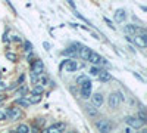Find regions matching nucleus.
<instances>
[{
  "instance_id": "nucleus-1",
  "label": "nucleus",
  "mask_w": 147,
  "mask_h": 133,
  "mask_svg": "<svg viewBox=\"0 0 147 133\" xmlns=\"http://www.w3.org/2000/svg\"><path fill=\"white\" fill-rule=\"evenodd\" d=\"M124 101V95L122 92H113L109 95V99H107V104L112 110H116V108L121 105V102Z\"/></svg>"
},
{
  "instance_id": "nucleus-2",
  "label": "nucleus",
  "mask_w": 147,
  "mask_h": 133,
  "mask_svg": "<svg viewBox=\"0 0 147 133\" xmlns=\"http://www.w3.org/2000/svg\"><path fill=\"white\" fill-rule=\"evenodd\" d=\"M60 68L65 70L66 72H74V71H77V70L80 68V64H78L77 61H72V59H66V61L62 62Z\"/></svg>"
},
{
  "instance_id": "nucleus-3",
  "label": "nucleus",
  "mask_w": 147,
  "mask_h": 133,
  "mask_svg": "<svg viewBox=\"0 0 147 133\" xmlns=\"http://www.w3.org/2000/svg\"><path fill=\"white\" fill-rule=\"evenodd\" d=\"M96 127L99 130V133H110L112 132V123L109 120H100V121H97Z\"/></svg>"
},
{
  "instance_id": "nucleus-4",
  "label": "nucleus",
  "mask_w": 147,
  "mask_h": 133,
  "mask_svg": "<svg viewBox=\"0 0 147 133\" xmlns=\"http://www.w3.org/2000/svg\"><path fill=\"white\" fill-rule=\"evenodd\" d=\"M124 33H127L128 35L129 34H134L136 35L137 33H141V34H146V30L138 27V25H134V24H127V25H124Z\"/></svg>"
},
{
  "instance_id": "nucleus-5",
  "label": "nucleus",
  "mask_w": 147,
  "mask_h": 133,
  "mask_svg": "<svg viewBox=\"0 0 147 133\" xmlns=\"http://www.w3.org/2000/svg\"><path fill=\"white\" fill-rule=\"evenodd\" d=\"M21 115H22L21 110H19V108H15V106H9L7 110H6V113H5V117L13 120V121H15V120H18Z\"/></svg>"
},
{
  "instance_id": "nucleus-6",
  "label": "nucleus",
  "mask_w": 147,
  "mask_h": 133,
  "mask_svg": "<svg viewBox=\"0 0 147 133\" xmlns=\"http://www.w3.org/2000/svg\"><path fill=\"white\" fill-rule=\"evenodd\" d=\"M43 70H44V64H43V61H40V59H35V61L31 64V71H32L34 76H40L43 72Z\"/></svg>"
},
{
  "instance_id": "nucleus-7",
  "label": "nucleus",
  "mask_w": 147,
  "mask_h": 133,
  "mask_svg": "<svg viewBox=\"0 0 147 133\" xmlns=\"http://www.w3.org/2000/svg\"><path fill=\"white\" fill-rule=\"evenodd\" d=\"M65 127H66L65 123L59 121V123H55V124H52V126H49L47 130H46V133H62V132L65 130Z\"/></svg>"
},
{
  "instance_id": "nucleus-8",
  "label": "nucleus",
  "mask_w": 147,
  "mask_h": 133,
  "mask_svg": "<svg viewBox=\"0 0 147 133\" xmlns=\"http://www.w3.org/2000/svg\"><path fill=\"white\" fill-rule=\"evenodd\" d=\"M125 123L131 127V129H140L144 126V123H141L137 117H127L125 118Z\"/></svg>"
},
{
  "instance_id": "nucleus-9",
  "label": "nucleus",
  "mask_w": 147,
  "mask_h": 133,
  "mask_svg": "<svg viewBox=\"0 0 147 133\" xmlns=\"http://www.w3.org/2000/svg\"><path fill=\"white\" fill-rule=\"evenodd\" d=\"M132 43H136L140 47H146L147 46V34H141V35H136L132 39Z\"/></svg>"
},
{
  "instance_id": "nucleus-10",
  "label": "nucleus",
  "mask_w": 147,
  "mask_h": 133,
  "mask_svg": "<svg viewBox=\"0 0 147 133\" xmlns=\"http://www.w3.org/2000/svg\"><path fill=\"white\" fill-rule=\"evenodd\" d=\"M91 102H93V106H102L103 102H105V98L102 93H94L91 95Z\"/></svg>"
},
{
  "instance_id": "nucleus-11",
  "label": "nucleus",
  "mask_w": 147,
  "mask_h": 133,
  "mask_svg": "<svg viewBox=\"0 0 147 133\" xmlns=\"http://www.w3.org/2000/svg\"><path fill=\"white\" fill-rule=\"evenodd\" d=\"M113 18H115L116 22H124L125 18H127V12H125V9H116Z\"/></svg>"
},
{
  "instance_id": "nucleus-12",
  "label": "nucleus",
  "mask_w": 147,
  "mask_h": 133,
  "mask_svg": "<svg viewBox=\"0 0 147 133\" xmlns=\"http://www.w3.org/2000/svg\"><path fill=\"white\" fill-rule=\"evenodd\" d=\"M91 49L88 46H82L81 49H80V52H78V55L82 58V59H85V61H88V58H90V55H91Z\"/></svg>"
},
{
  "instance_id": "nucleus-13",
  "label": "nucleus",
  "mask_w": 147,
  "mask_h": 133,
  "mask_svg": "<svg viewBox=\"0 0 147 133\" xmlns=\"http://www.w3.org/2000/svg\"><path fill=\"white\" fill-rule=\"evenodd\" d=\"M97 77H99V81L100 83H107V81L112 80V74L107 72V71H100V74L97 76Z\"/></svg>"
},
{
  "instance_id": "nucleus-14",
  "label": "nucleus",
  "mask_w": 147,
  "mask_h": 133,
  "mask_svg": "<svg viewBox=\"0 0 147 133\" xmlns=\"http://www.w3.org/2000/svg\"><path fill=\"white\" fill-rule=\"evenodd\" d=\"M88 61L91 62V64H99L100 61H102V58H100V55L99 53H96V52H91V55H90V58H88Z\"/></svg>"
},
{
  "instance_id": "nucleus-15",
  "label": "nucleus",
  "mask_w": 147,
  "mask_h": 133,
  "mask_svg": "<svg viewBox=\"0 0 147 133\" xmlns=\"http://www.w3.org/2000/svg\"><path fill=\"white\" fill-rule=\"evenodd\" d=\"M16 104L21 105V106H30V105H31V102L28 101L27 96H22V98H16Z\"/></svg>"
},
{
  "instance_id": "nucleus-16",
  "label": "nucleus",
  "mask_w": 147,
  "mask_h": 133,
  "mask_svg": "<svg viewBox=\"0 0 147 133\" xmlns=\"http://www.w3.org/2000/svg\"><path fill=\"white\" fill-rule=\"evenodd\" d=\"M27 98H28V101H30L31 104H38V102H41V96H40V95L31 93V96H27Z\"/></svg>"
},
{
  "instance_id": "nucleus-17",
  "label": "nucleus",
  "mask_w": 147,
  "mask_h": 133,
  "mask_svg": "<svg viewBox=\"0 0 147 133\" xmlns=\"http://www.w3.org/2000/svg\"><path fill=\"white\" fill-rule=\"evenodd\" d=\"M138 120L141 123H146L147 121V115H146V111H144V106L140 108V111H138Z\"/></svg>"
},
{
  "instance_id": "nucleus-18",
  "label": "nucleus",
  "mask_w": 147,
  "mask_h": 133,
  "mask_svg": "<svg viewBox=\"0 0 147 133\" xmlns=\"http://www.w3.org/2000/svg\"><path fill=\"white\" fill-rule=\"evenodd\" d=\"M81 98H84V99L91 98V89H82L81 87Z\"/></svg>"
},
{
  "instance_id": "nucleus-19",
  "label": "nucleus",
  "mask_w": 147,
  "mask_h": 133,
  "mask_svg": "<svg viewBox=\"0 0 147 133\" xmlns=\"http://www.w3.org/2000/svg\"><path fill=\"white\" fill-rule=\"evenodd\" d=\"M87 114L88 115H91V117H97V114H99V111H97V108H94V106H87Z\"/></svg>"
},
{
  "instance_id": "nucleus-20",
  "label": "nucleus",
  "mask_w": 147,
  "mask_h": 133,
  "mask_svg": "<svg viewBox=\"0 0 147 133\" xmlns=\"http://www.w3.org/2000/svg\"><path fill=\"white\" fill-rule=\"evenodd\" d=\"M87 81H90V78H88V76H80L78 78H77V84H85Z\"/></svg>"
},
{
  "instance_id": "nucleus-21",
  "label": "nucleus",
  "mask_w": 147,
  "mask_h": 133,
  "mask_svg": "<svg viewBox=\"0 0 147 133\" xmlns=\"http://www.w3.org/2000/svg\"><path fill=\"white\" fill-rule=\"evenodd\" d=\"M28 132H30V129L27 124H19L16 129V133H28Z\"/></svg>"
},
{
  "instance_id": "nucleus-22",
  "label": "nucleus",
  "mask_w": 147,
  "mask_h": 133,
  "mask_svg": "<svg viewBox=\"0 0 147 133\" xmlns=\"http://www.w3.org/2000/svg\"><path fill=\"white\" fill-rule=\"evenodd\" d=\"M6 59H9L10 62H16V61H18V56H16L15 53H12V52H7V53H6Z\"/></svg>"
},
{
  "instance_id": "nucleus-23",
  "label": "nucleus",
  "mask_w": 147,
  "mask_h": 133,
  "mask_svg": "<svg viewBox=\"0 0 147 133\" xmlns=\"http://www.w3.org/2000/svg\"><path fill=\"white\" fill-rule=\"evenodd\" d=\"M27 92H28V87H27V86H22V87L16 92V95L19 96V98H22V96H25V93H27Z\"/></svg>"
},
{
  "instance_id": "nucleus-24",
  "label": "nucleus",
  "mask_w": 147,
  "mask_h": 133,
  "mask_svg": "<svg viewBox=\"0 0 147 133\" xmlns=\"http://www.w3.org/2000/svg\"><path fill=\"white\" fill-rule=\"evenodd\" d=\"M43 92H44V87H41V86H35L34 89H32V93L34 95H43Z\"/></svg>"
},
{
  "instance_id": "nucleus-25",
  "label": "nucleus",
  "mask_w": 147,
  "mask_h": 133,
  "mask_svg": "<svg viewBox=\"0 0 147 133\" xmlns=\"http://www.w3.org/2000/svg\"><path fill=\"white\" fill-rule=\"evenodd\" d=\"M24 50H25V52H31L32 50V44L27 40V42H24Z\"/></svg>"
},
{
  "instance_id": "nucleus-26",
  "label": "nucleus",
  "mask_w": 147,
  "mask_h": 133,
  "mask_svg": "<svg viewBox=\"0 0 147 133\" xmlns=\"http://www.w3.org/2000/svg\"><path fill=\"white\" fill-rule=\"evenodd\" d=\"M90 74H91V76H99V74H100V68H99V67H93V68L90 70Z\"/></svg>"
},
{
  "instance_id": "nucleus-27",
  "label": "nucleus",
  "mask_w": 147,
  "mask_h": 133,
  "mask_svg": "<svg viewBox=\"0 0 147 133\" xmlns=\"http://www.w3.org/2000/svg\"><path fill=\"white\" fill-rule=\"evenodd\" d=\"M105 22H106V24H107V25H109L110 28H112V30H115V25L112 24V21H110L109 18H105Z\"/></svg>"
},
{
  "instance_id": "nucleus-28",
  "label": "nucleus",
  "mask_w": 147,
  "mask_h": 133,
  "mask_svg": "<svg viewBox=\"0 0 147 133\" xmlns=\"http://www.w3.org/2000/svg\"><path fill=\"white\" fill-rule=\"evenodd\" d=\"M12 40H13V42H16V43L22 42V39H21V35H18V34H15V35H12Z\"/></svg>"
},
{
  "instance_id": "nucleus-29",
  "label": "nucleus",
  "mask_w": 147,
  "mask_h": 133,
  "mask_svg": "<svg viewBox=\"0 0 147 133\" xmlns=\"http://www.w3.org/2000/svg\"><path fill=\"white\" fill-rule=\"evenodd\" d=\"M81 87H82V89H91V81H87L85 84H82Z\"/></svg>"
},
{
  "instance_id": "nucleus-30",
  "label": "nucleus",
  "mask_w": 147,
  "mask_h": 133,
  "mask_svg": "<svg viewBox=\"0 0 147 133\" xmlns=\"http://www.w3.org/2000/svg\"><path fill=\"white\" fill-rule=\"evenodd\" d=\"M44 121H46L44 118H38V121H37V126H35V127H38V126H43V124H44Z\"/></svg>"
},
{
  "instance_id": "nucleus-31",
  "label": "nucleus",
  "mask_w": 147,
  "mask_h": 133,
  "mask_svg": "<svg viewBox=\"0 0 147 133\" xmlns=\"http://www.w3.org/2000/svg\"><path fill=\"white\" fill-rule=\"evenodd\" d=\"M5 89H6V83L0 80V92H2V90H5Z\"/></svg>"
},
{
  "instance_id": "nucleus-32",
  "label": "nucleus",
  "mask_w": 147,
  "mask_h": 133,
  "mask_svg": "<svg viewBox=\"0 0 147 133\" xmlns=\"http://www.w3.org/2000/svg\"><path fill=\"white\" fill-rule=\"evenodd\" d=\"M43 46H44V49H46V50H50V43H49V42H44Z\"/></svg>"
},
{
  "instance_id": "nucleus-33",
  "label": "nucleus",
  "mask_w": 147,
  "mask_h": 133,
  "mask_svg": "<svg viewBox=\"0 0 147 133\" xmlns=\"http://www.w3.org/2000/svg\"><path fill=\"white\" fill-rule=\"evenodd\" d=\"M3 42L6 43V42H9V37H7V33H5L3 34Z\"/></svg>"
},
{
  "instance_id": "nucleus-34",
  "label": "nucleus",
  "mask_w": 147,
  "mask_h": 133,
  "mask_svg": "<svg viewBox=\"0 0 147 133\" xmlns=\"http://www.w3.org/2000/svg\"><path fill=\"white\" fill-rule=\"evenodd\" d=\"M6 117H5V113L3 111H0V121H2V120H5Z\"/></svg>"
},
{
  "instance_id": "nucleus-35",
  "label": "nucleus",
  "mask_w": 147,
  "mask_h": 133,
  "mask_svg": "<svg viewBox=\"0 0 147 133\" xmlns=\"http://www.w3.org/2000/svg\"><path fill=\"white\" fill-rule=\"evenodd\" d=\"M134 77H137L138 80H141V81H143V77H141L140 74H137V72H134Z\"/></svg>"
},
{
  "instance_id": "nucleus-36",
  "label": "nucleus",
  "mask_w": 147,
  "mask_h": 133,
  "mask_svg": "<svg viewBox=\"0 0 147 133\" xmlns=\"http://www.w3.org/2000/svg\"><path fill=\"white\" fill-rule=\"evenodd\" d=\"M125 133H132V129H131V127H127V129H125Z\"/></svg>"
},
{
  "instance_id": "nucleus-37",
  "label": "nucleus",
  "mask_w": 147,
  "mask_h": 133,
  "mask_svg": "<svg viewBox=\"0 0 147 133\" xmlns=\"http://www.w3.org/2000/svg\"><path fill=\"white\" fill-rule=\"evenodd\" d=\"M32 133H38V127H32Z\"/></svg>"
},
{
  "instance_id": "nucleus-38",
  "label": "nucleus",
  "mask_w": 147,
  "mask_h": 133,
  "mask_svg": "<svg viewBox=\"0 0 147 133\" xmlns=\"http://www.w3.org/2000/svg\"><path fill=\"white\" fill-rule=\"evenodd\" d=\"M138 133H147V130H141V132H138Z\"/></svg>"
},
{
  "instance_id": "nucleus-39",
  "label": "nucleus",
  "mask_w": 147,
  "mask_h": 133,
  "mask_svg": "<svg viewBox=\"0 0 147 133\" xmlns=\"http://www.w3.org/2000/svg\"><path fill=\"white\" fill-rule=\"evenodd\" d=\"M69 133H77V132H69Z\"/></svg>"
}]
</instances>
